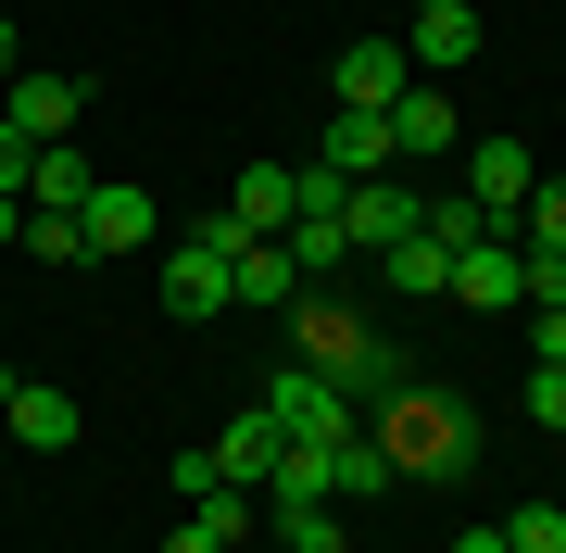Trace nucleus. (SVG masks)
Instances as JSON below:
<instances>
[{
    "instance_id": "f257e3e1",
    "label": "nucleus",
    "mask_w": 566,
    "mask_h": 553,
    "mask_svg": "<svg viewBox=\"0 0 566 553\" xmlns=\"http://www.w3.org/2000/svg\"><path fill=\"white\" fill-rule=\"evenodd\" d=\"M290 340H303V365H315L327 390H353V415H378L403 377H428V365H416V352L390 340L365 302H327V289H303V302H290Z\"/></svg>"
},
{
    "instance_id": "f03ea898",
    "label": "nucleus",
    "mask_w": 566,
    "mask_h": 553,
    "mask_svg": "<svg viewBox=\"0 0 566 553\" xmlns=\"http://www.w3.org/2000/svg\"><path fill=\"white\" fill-rule=\"evenodd\" d=\"M365 428L390 440V466H403V478H441V466H465V453H479V415H465V403H441L428 377H403L378 415H365Z\"/></svg>"
},
{
    "instance_id": "7ed1b4c3",
    "label": "nucleus",
    "mask_w": 566,
    "mask_h": 553,
    "mask_svg": "<svg viewBox=\"0 0 566 553\" xmlns=\"http://www.w3.org/2000/svg\"><path fill=\"white\" fill-rule=\"evenodd\" d=\"M227 265H240V226H227V214H202L177 252H164V315H177V328L227 315V302H240V277H227Z\"/></svg>"
},
{
    "instance_id": "20e7f679",
    "label": "nucleus",
    "mask_w": 566,
    "mask_h": 553,
    "mask_svg": "<svg viewBox=\"0 0 566 553\" xmlns=\"http://www.w3.org/2000/svg\"><path fill=\"white\" fill-rule=\"evenodd\" d=\"M340 226H353V265H378V252H403L428 226V189L416 177H353L340 189Z\"/></svg>"
},
{
    "instance_id": "39448f33",
    "label": "nucleus",
    "mask_w": 566,
    "mask_h": 553,
    "mask_svg": "<svg viewBox=\"0 0 566 553\" xmlns=\"http://www.w3.org/2000/svg\"><path fill=\"white\" fill-rule=\"evenodd\" d=\"M264 415H277V440H353L365 428L353 390H327L315 365H277V377H264Z\"/></svg>"
},
{
    "instance_id": "423d86ee",
    "label": "nucleus",
    "mask_w": 566,
    "mask_h": 553,
    "mask_svg": "<svg viewBox=\"0 0 566 553\" xmlns=\"http://www.w3.org/2000/svg\"><path fill=\"white\" fill-rule=\"evenodd\" d=\"M76 240H88V265H114V252H151V240H164V214H151L139 177H102V189L76 202Z\"/></svg>"
},
{
    "instance_id": "0eeeda50",
    "label": "nucleus",
    "mask_w": 566,
    "mask_h": 553,
    "mask_svg": "<svg viewBox=\"0 0 566 553\" xmlns=\"http://www.w3.org/2000/svg\"><path fill=\"white\" fill-rule=\"evenodd\" d=\"M403 88H416L403 39H353L340 63H327V102H340V114H390V102H403Z\"/></svg>"
},
{
    "instance_id": "6e6552de",
    "label": "nucleus",
    "mask_w": 566,
    "mask_h": 553,
    "mask_svg": "<svg viewBox=\"0 0 566 553\" xmlns=\"http://www.w3.org/2000/svg\"><path fill=\"white\" fill-rule=\"evenodd\" d=\"M542 189V164H528V139H465V202H479L491 226H516V202Z\"/></svg>"
},
{
    "instance_id": "1a4fd4ad",
    "label": "nucleus",
    "mask_w": 566,
    "mask_h": 553,
    "mask_svg": "<svg viewBox=\"0 0 566 553\" xmlns=\"http://www.w3.org/2000/svg\"><path fill=\"white\" fill-rule=\"evenodd\" d=\"M403 63H416V76H453V63H479V0H416Z\"/></svg>"
},
{
    "instance_id": "9d476101",
    "label": "nucleus",
    "mask_w": 566,
    "mask_h": 553,
    "mask_svg": "<svg viewBox=\"0 0 566 553\" xmlns=\"http://www.w3.org/2000/svg\"><path fill=\"white\" fill-rule=\"evenodd\" d=\"M453 151H465V126H453V102H441V88H403V102H390V164H453Z\"/></svg>"
},
{
    "instance_id": "9b49d317",
    "label": "nucleus",
    "mask_w": 566,
    "mask_h": 553,
    "mask_svg": "<svg viewBox=\"0 0 566 553\" xmlns=\"http://www.w3.org/2000/svg\"><path fill=\"white\" fill-rule=\"evenodd\" d=\"M453 302H479V315H504V302H528V252L504 240V226L453 252Z\"/></svg>"
},
{
    "instance_id": "f8f14e48",
    "label": "nucleus",
    "mask_w": 566,
    "mask_h": 553,
    "mask_svg": "<svg viewBox=\"0 0 566 553\" xmlns=\"http://www.w3.org/2000/svg\"><path fill=\"white\" fill-rule=\"evenodd\" d=\"M0 428H13L25 453H76V428H88V415H76V390H39V377H13V403H0Z\"/></svg>"
},
{
    "instance_id": "ddd939ff",
    "label": "nucleus",
    "mask_w": 566,
    "mask_h": 553,
    "mask_svg": "<svg viewBox=\"0 0 566 553\" xmlns=\"http://www.w3.org/2000/svg\"><path fill=\"white\" fill-rule=\"evenodd\" d=\"M315 164H327V177H403V164H390V114H340V102H327Z\"/></svg>"
},
{
    "instance_id": "4468645a",
    "label": "nucleus",
    "mask_w": 566,
    "mask_h": 553,
    "mask_svg": "<svg viewBox=\"0 0 566 553\" xmlns=\"http://www.w3.org/2000/svg\"><path fill=\"white\" fill-rule=\"evenodd\" d=\"M290 202H303V189H290V164H240V177H227V226H240V240H277V226H290Z\"/></svg>"
},
{
    "instance_id": "2eb2a0df",
    "label": "nucleus",
    "mask_w": 566,
    "mask_h": 553,
    "mask_svg": "<svg viewBox=\"0 0 566 553\" xmlns=\"http://www.w3.org/2000/svg\"><path fill=\"white\" fill-rule=\"evenodd\" d=\"M88 189H102V164H88L76 139H39V164H25V214H76Z\"/></svg>"
},
{
    "instance_id": "dca6fc26",
    "label": "nucleus",
    "mask_w": 566,
    "mask_h": 553,
    "mask_svg": "<svg viewBox=\"0 0 566 553\" xmlns=\"http://www.w3.org/2000/svg\"><path fill=\"white\" fill-rule=\"evenodd\" d=\"M0 114L25 139H76V76H0Z\"/></svg>"
},
{
    "instance_id": "f3484780",
    "label": "nucleus",
    "mask_w": 566,
    "mask_h": 553,
    "mask_svg": "<svg viewBox=\"0 0 566 553\" xmlns=\"http://www.w3.org/2000/svg\"><path fill=\"white\" fill-rule=\"evenodd\" d=\"M277 240H290V265H303V289H327V277H365V265H353V226H340V214H290Z\"/></svg>"
},
{
    "instance_id": "a211bd4d",
    "label": "nucleus",
    "mask_w": 566,
    "mask_h": 553,
    "mask_svg": "<svg viewBox=\"0 0 566 553\" xmlns=\"http://www.w3.org/2000/svg\"><path fill=\"white\" fill-rule=\"evenodd\" d=\"M365 289H390V302H428V289H453V252L416 226L403 252H378V265H365Z\"/></svg>"
},
{
    "instance_id": "6ab92c4d",
    "label": "nucleus",
    "mask_w": 566,
    "mask_h": 553,
    "mask_svg": "<svg viewBox=\"0 0 566 553\" xmlns=\"http://www.w3.org/2000/svg\"><path fill=\"white\" fill-rule=\"evenodd\" d=\"M202 453H214V478H264L290 440H277V415H264V403H240V415H227V428H214Z\"/></svg>"
},
{
    "instance_id": "aec40b11",
    "label": "nucleus",
    "mask_w": 566,
    "mask_h": 553,
    "mask_svg": "<svg viewBox=\"0 0 566 553\" xmlns=\"http://www.w3.org/2000/svg\"><path fill=\"white\" fill-rule=\"evenodd\" d=\"M227 277H240V302H264V315L303 302V265H290V240H240V265H227Z\"/></svg>"
},
{
    "instance_id": "412c9836",
    "label": "nucleus",
    "mask_w": 566,
    "mask_h": 553,
    "mask_svg": "<svg viewBox=\"0 0 566 553\" xmlns=\"http://www.w3.org/2000/svg\"><path fill=\"white\" fill-rule=\"evenodd\" d=\"M378 491H403V466H390L378 428H353V440H340V503H378Z\"/></svg>"
},
{
    "instance_id": "4be33fe9",
    "label": "nucleus",
    "mask_w": 566,
    "mask_h": 553,
    "mask_svg": "<svg viewBox=\"0 0 566 553\" xmlns=\"http://www.w3.org/2000/svg\"><path fill=\"white\" fill-rule=\"evenodd\" d=\"M189 529L240 553V541H252V491H240V478H202V491H189Z\"/></svg>"
},
{
    "instance_id": "5701e85b",
    "label": "nucleus",
    "mask_w": 566,
    "mask_h": 553,
    "mask_svg": "<svg viewBox=\"0 0 566 553\" xmlns=\"http://www.w3.org/2000/svg\"><path fill=\"white\" fill-rule=\"evenodd\" d=\"M264 529H277V553H353L340 503H277V515H264Z\"/></svg>"
},
{
    "instance_id": "b1692460",
    "label": "nucleus",
    "mask_w": 566,
    "mask_h": 553,
    "mask_svg": "<svg viewBox=\"0 0 566 553\" xmlns=\"http://www.w3.org/2000/svg\"><path fill=\"white\" fill-rule=\"evenodd\" d=\"M516 252H566V189H554V177L516 202Z\"/></svg>"
},
{
    "instance_id": "393cba45",
    "label": "nucleus",
    "mask_w": 566,
    "mask_h": 553,
    "mask_svg": "<svg viewBox=\"0 0 566 553\" xmlns=\"http://www.w3.org/2000/svg\"><path fill=\"white\" fill-rule=\"evenodd\" d=\"M428 240H441V252H465V240H491V214L465 202V189H428Z\"/></svg>"
},
{
    "instance_id": "a878e982",
    "label": "nucleus",
    "mask_w": 566,
    "mask_h": 553,
    "mask_svg": "<svg viewBox=\"0 0 566 553\" xmlns=\"http://www.w3.org/2000/svg\"><path fill=\"white\" fill-rule=\"evenodd\" d=\"M504 553H566V503H516L504 515Z\"/></svg>"
},
{
    "instance_id": "bb28decb",
    "label": "nucleus",
    "mask_w": 566,
    "mask_h": 553,
    "mask_svg": "<svg viewBox=\"0 0 566 553\" xmlns=\"http://www.w3.org/2000/svg\"><path fill=\"white\" fill-rule=\"evenodd\" d=\"M516 415H528V428H566V365H528L516 377Z\"/></svg>"
},
{
    "instance_id": "cd10ccee",
    "label": "nucleus",
    "mask_w": 566,
    "mask_h": 553,
    "mask_svg": "<svg viewBox=\"0 0 566 553\" xmlns=\"http://www.w3.org/2000/svg\"><path fill=\"white\" fill-rule=\"evenodd\" d=\"M25 252H39V265H88V240H76V214H25Z\"/></svg>"
},
{
    "instance_id": "c85d7f7f",
    "label": "nucleus",
    "mask_w": 566,
    "mask_h": 553,
    "mask_svg": "<svg viewBox=\"0 0 566 553\" xmlns=\"http://www.w3.org/2000/svg\"><path fill=\"white\" fill-rule=\"evenodd\" d=\"M25 164H39V139H25L13 114H0V202H25Z\"/></svg>"
},
{
    "instance_id": "c756f323",
    "label": "nucleus",
    "mask_w": 566,
    "mask_h": 553,
    "mask_svg": "<svg viewBox=\"0 0 566 553\" xmlns=\"http://www.w3.org/2000/svg\"><path fill=\"white\" fill-rule=\"evenodd\" d=\"M453 553H504V529H465V541H453Z\"/></svg>"
},
{
    "instance_id": "7c9ffc66",
    "label": "nucleus",
    "mask_w": 566,
    "mask_h": 553,
    "mask_svg": "<svg viewBox=\"0 0 566 553\" xmlns=\"http://www.w3.org/2000/svg\"><path fill=\"white\" fill-rule=\"evenodd\" d=\"M164 553H227V541H202V529H177V541H164Z\"/></svg>"
},
{
    "instance_id": "2f4dec72",
    "label": "nucleus",
    "mask_w": 566,
    "mask_h": 553,
    "mask_svg": "<svg viewBox=\"0 0 566 553\" xmlns=\"http://www.w3.org/2000/svg\"><path fill=\"white\" fill-rule=\"evenodd\" d=\"M0 76H13V25H0Z\"/></svg>"
},
{
    "instance_id": "473e14b6",
    "label": "nucleus",
    "mask_w": 566,
    "mask_h": 553,
    "mask_svg": "<svg viewBox=\"0 0 566 553\" xmlns=\"http://www.w3.org/2000/svg\"><path fill=\"white\" fill-rule=\"evenodd\" d=\"M0 403H13V365H0Z\"/></svg>"
},
{
    "instance_id": "72a5a7b5",
    "label": "nucleus",
    "mask_w": 566,
    "mask_h": 553,
    "mask_svg": "<svg viewBox=\"0 0 566 553\" xmlns=\"http://www.w3.org/2000/svg\"><path fill=\"white\" fill-rule=\"evenodd\" d=\"M554 453H566V428H554Z\"/></svg>"
}]
</instances>
